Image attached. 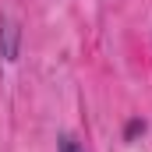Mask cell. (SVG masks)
<instances>
[{
    "label": "cell",
    "instance_id": "6da1fadb",
    "mask_svg": "<svg viewBox=\"0 0 152 152\" xmlns=\"http://www.w3.org/2000/svg\"><path fill=\"white\" fill-rule=\"evenodd\" d=\"M18 39H21L18 25L4 18V21H0V57H4V60H11V64L18 60Z\"/></svg>",
    "mask_w": 152,
    "mask_h": 152
},
{
    "label": "cell",
    "instance_id": "7a4b0ae2",
    "mask_svg": "<svg viewBox=\"0 0 152 152\" xmlns=\"http://www.w3.org/2000/svg\"><path fill=\"white\" fill-rule=\"evenodd\" d=\"M57 152H85V149H81V142H78L75 134H67V131H64V134L57 138Z\"/></svg>",
    "mask_w": 152,
    "mask_h": 152
},
{
    "label": "cell",
    "instance_id": "3957f363",
    "mask_svg": "<svg viewBox=\"0 0 152 152\" xmlns=\"http://www.w3.org/2000/svg\"><path fill=\"white\" fill-rule=\"evenodd\" d=\"M138 134H145V120H142V117L127 120V127H124V142H134Z\"/></svg>",
    "mask_w": 152,
    "mask_h": 152
}]
</instances>
